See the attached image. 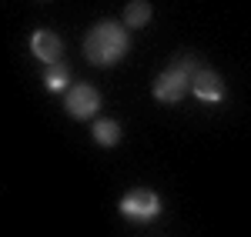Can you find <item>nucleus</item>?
<instances>
[{"instance_id": "f257e3e1", "label": "nucleus", "mask_w": 251, "mask_h": 237, "mask_svg": "<svg viewBox=\"0 0 251 237\" xmlns=\"http://www.w3.org/2000/svg\"><path fill=\"white\" fill-rule=\"evenodd\" d=\"M84 54L97 67H111L127 54V30L114 20H100L91 27V34L84 37Z\"/></svg>"}, {"instance_id": "f03ea898", "label": "nucleus", "mask_w": 251, "mask_h": 237, "mask_svg": "<svg viewBox=\"0 0 251 237\" xmlns=\"http://www.w3.org/2000/svg\"><path fill=\"white\" fill-rule=\"evenodd\" d=\"M64 107H67V114L77 120H87L97 114V107H100V94H97L91 84H77V87H71L67 94H64Z\"/></svg>"}, {"instance_id": "7ed1b4c3", "label": "nucleus", "mask_w": 251, "mask_h": 237, "mask_svg": "<svg viewBox=\"0 0 251 237\" xmlns=\"http://www.w3.org/2000/svg\"><path fill=\"white\" fill-rule=\"evenodd\" d=\"M188 87H191L188 70H184V67H171V70H164V74L154 80V97L161 100V104H177V100L188 94Z\"/></svg>"}, {"instance_id": "20e7f679", "label": "nucleus", "mask_w": 251, "mask_h": 237, "mask_svg": "<svg viewBox=\"0 0 251 237\" xmlns=\"http://www.w3.org/2000/svg\"><path fill=\"white\" fill-rule=\"evenodd\" d=\"M121 211L134 220H151L161 211V200H157L154 191H127L124 200H121Z\"/></svg>"}, {"instance_id": "39448f33", "label": "nucleus", "mask_w": 251, "mask_h": 237, "mask_svg": "<svg viewBox=\"0 0 251 237\" xmlns=\"http://www.w3.org/2000/svg\"><path fill=\"white\" fill-rule=\"evenodd\" d=\"M30 50H34V57L44 60V64H57L60 54H64V43L54 30H37L34 37H30Z\"/></svg>"}, {"instance_id": "423d86ee", "label": "nucleus", "mask_w": 251, "mask_h": 237, "mask_svg": "<svg viewBox=\"0 0 251 237\" xmlns=\"http://www.w3.org/2000/svg\"><path fill=\"white\" fill-rule=\"evenodd\" d=\"M191 90H194V97L208 100V104H218V100L225 97V80L218 77L214 70H198L191 80Z\"/></svg>"}, {"instance_id": "0eeeda50", "label": "nucleus", "mask_w": 251, "mask_h": 237, "mask_svg": "<svg viewBox=\"0 0 251 237\" xmlns=\"http://www.w3.org/2000/svg\"><path fill=\"white\" fill-rule=\"evenodd\" d=\"M94 140L100 147H117L121 144V127H117V120H94Z\"/></svg>"}, {"instance_id": "6e6552de", "label": "nucleus", "mask_w": 251, "mask_h": 237, "mask_svg": "<svg viewBox=\"0 0 251 237\" xmlns=\"http://www.w3.org/2000/svg\"><path fill=\"white\" fill-rule=\"evenodd\" d=\"M148 20H151V3L148 0H131L124 7V23L127 27H144Z\"/></svg>"}, {"instance_id": "1a4fd4ad", "label": "nucleus", "mask_w": 251, "mask_h": 237, "mask_svg": "<svg viewBox=\"0 0 251 237\" xmlns=\"http://www.w3.org/2000/svg\"><path fill=\"white\" fill-rule=\"evenodd\" d=\"M67 77H71V74H67V67H64L60 60L47 67V87H50V90H64V87H67Z\"/></svg>"}]
</instances>
